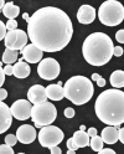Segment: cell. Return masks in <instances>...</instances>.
Returning a JSON list of instances; mask_svg holds the SVG:
<instances>
[{
    "label": "cell",
    "instance_id": "30",
    "mask_svg": "<svg viewBox=\"0 0 124 154\" xmlns=\"http://www.w3.org/2000/svg\"><path fill=\"white\" fill-rule=\"evenodd\" d=\"M116 38L119 44H123L124 42V30H119L117 34H116Z\"/></svg>",
    "mask_w": 124,
    "mask_h": 154
},
{
    "label": "cell",
    "instance_id": "5",
    "mask_svg": "<svg viewBox=\"0 0 124 154\" xmlns=\"http://www.w3.org/2000/svg\"><path fill=\"white\" fill-rule=\"evenodd\" d=\"M98 19L106 26H117L124 20V8L117 0H107L98 9Z\"/></svg>",
    "mask_w": 124,
    "mask_h": 154
},
{
    "label": "cell",
    "instance_id": "10",
    "mask_svg": "<svg viewBox=\"0 0 124 154\" xmlns=\"http://www.w3.org/2000/svg\"><path fill=\"white\" fill-rule=\"evenodd\" d=\"M31 103L30 101H26V100H17L15 101L11 107H10V111H11V114L13 117L19 119V121H25V119H29L31 116Z\"/></svg>",
    "mask_w": 124,
    "mask_h": 154
},
{
    "label": "cell",
    "instance_id": "18",
    "mask_svg": "<svg viewBox=\"0 0 124 154\" xmlns=\"http://www.w3.org/2000/svg\"><path fill=\"white\" fill-rule=\"evenodd\" d=\"M31 73V67L24 61H17L13 66V75L17 79H26Z\"/></svg>",
    "mask_w": 124,
    "mask_h": 154
},
{
    "label": "cell",
    "instance_id": "14",
    "mask_svg": "<svg viewBox=\"0 0 124 154\" xmlns=\"http://www.w3.org/2000/svg\"><path fill=\"white\" fill-rule=\"evenodd\" d=\"M13 123V114L10 107L0 101V134L6 132Z\"/></svg>",
    "mask_w": 124,
    "mask_h": 154
},
{
    "label": "cell",
    "instance_id": "9",
    "mask_svg": "<svg viewBox=\"0 0 124 154\" xmlns=\"http://www.w3.org/2000/svg\"><path fill=\"white\" fill-rule=\"evenodd\" d=\"M27 34L24 30H10L6 32L4 38V44L6 49L15 50V51H23V49L27 45Z\"/></svg>",
    "mask_w": 124,
    "mask_h": 154
},
{
    "label": "cell",
    "instance_id": "4",
    "mask_svg": "<svg viewBox=\"0 0 124 154\" xmlns=\"http://www.w3.org/2000/svg\"><path fill=\"white\" fill-rule=\"evenodd\" d=\"M94 93L93 83L84 76H73L66 81L63 96L76 106H82L91 101Z\"/></svg>",
    "mask_w": 124,
    "mask_h": 154
},
{
    "label": "cell",
    "instance_id": "17",
    "mask_svg": "<svg viewBox=\"0 0 124 154\" xmlns=\"http://www.w3.org/2000/svg\"><path fill=\"white\" fill-rule=\"evenodd\" d=\"M118 128L117 127H113V126H108L106 127L102 133H101V138L103 140V143H107V144H114L118 142Z\"/></svg>",
    "mask_w": 124,
    "mask_h": 154
},
{
    "label": "cell",
    "instance_id": "42",
    "mask_svg": "<svg viewBox=\"0 0 124 154\" xmlns=\"http://www.w3.org/2000/svg\"><path fill=\"white\" fill-rule=\"evenodd\" d=\"M23 17L25 19L26 21H29V14H27V13H24V14H23Z\"/></svg>",
    "mask_w": 124,
    "mask_h": 154
},
{
    "label": "cell",
    "instance_id": "32",
    "mask_svg": "<svg viewBox=\"0 0 124 154\" xmlns=\"http://www.w3.org/2000/svg\"><path fill=\"white\" fill-rule=\"evenodd\" d=\"M5 76H11L13 75V65H6L5 67H3Z\"/></svg>",
    "mask_w": 124,
    "mask_h": 154
},
{
    "label": "cell",
    "instance_id": "25",
    "mask_svg": "<svg viewBox=\"0 0 124 154\" xmlns=\"http://www.w3.org/2000/svg\"><path fill=\"white\" fill-rule=\"evenodd\" d=\"M0 154H14V149L8 144H0Z\"/></svg>",
    "mask_w": 124,
    "mask_h": 154
},
{
    "label": "cell",
    "instance_id": "8",
    "mask_svg": "<svg viewBox=\"0 0 124 154\" xmlns=\"http://www.w3.org/2000/svg\"><path fill=\"white\" fill-rule=\"evenodd\" d=\"M61 71V66L55 59L47 57V59H42L37 66V73L41 79L46 81H51L59 77Z\"/></svg>",
    "mask_w": 124,
    "mask_h": 154
},
{
    "label": "cell",
    "instance_id": "19",
    "mask_svg": "<svg viewBox=\"0 0 124 154\" xmlns=\"http://www.w3.org/2000/svg\"><path fill=\"white\" fill-rule=\"evenodd\" d=\"M89 138L91 137L88 136V133L86 131H77V132H74L72 140L78 148H84L89 144Z\"/></svg>",
    "mask_w": 124,
    "mask_h": 154
},
{
    "label": "cell",
    "instance_id": "44",
    "mask_svg": "<svg viewBox=\"0 0 124 154\" xmlns=\"http://www.w3.org/2000/svg\"><path fill=\"white\" fill-rule=\"evenodd\" d=\"M67 153H68V154H74V153H76V150H74V149H68V150H67Z\"/></svg>",
    "mask_w": 124,
    "mask_h": 154
},
{
    "label": "cell",
    "instance_id": "22",
    "mask_svg": "<svg viewBox=\"0 0 124 154\" xmlns=\"http://www.w3.org/2000/svg\"><path fill=\"white\" fill-rule=\"evenodd\" d=\"M17 51L15 50H10V49H6L3 54V62L6 65H11L14 62H17Z\"/></svg>",
    "mask_w": 124,
    "mask_h": 154
},
{
    "label": "cell",
    "instance_id": "15",
    "mask_svg": "<svg viewBox=\"0 0 124 154\" xmlns=\"http://www.w3.org/2000/svg\"><path fill=\"white\" fill-rule=\"evenodd\" d=\"M96 9L91 5H82L78 9V13H77V20L78 23L83 24V25H88L92 24L96 19Z\"/></svg>",
    "mask_w": 124,
    "mask_h": 154
},
{
    "label": "cell",
    "instance_id": "34",
    "mask_svg": "<svg viewBox=\"0 0 124 154\" xmlns=\"http://www.w3.org/2000/svg\"><path fill=\"white\" fill-rule=\"evenodd\" d=\"M67 148H68V149H74V150H76V149H78V147L73 143L72 138H70V139L67 140Z\"/></svg>",
    "mask_w": 124,
    "mask_h": 154
},
{
    "label": "cell",
    "instance_id": "37",
    "mask_svg": "<svg viewBox=\"0 0 124 154\" xmlns=\"http://www.w3.org/2000/svg\"><path fill=\"white\" fill-rule=\"evenodd\" d=\"M50 149H51V154H61V153H62L61 148L57 147V146H55V147H52V148H50Z\"/></svg>",
    "mask_w": 124,
    "mask_h": 154
},
{
    "label": "cell",
    "instance_id": "39",
    "mask_svg": "<svg viewBox=\"0 0 124 154\" xmlns=\"http://www.w3.org/2000/svg\"><path fill=\"white\" fill-rule=\"evenodd\" d=\"M87 133H88L89 137H94V136H97V129L96 128H88Z\"/></svg>",
    "mask_w": 124,
    "mask_h": 154
},
{
    "label": "cell",
    "instance_id": "7",
    "mask_svg": "<svg viewBox=\"0 0 124 154\" xmlns=\"http://www.w3.org/2000/svg\"><path fill=\"white\" fill-rule=\"evenodd\" d=\"M37 138H39L41 147L52 148L55 146H59L63 140L65 134L59 127L49 124V126H44L40 128V133L37 136Z\"/></svg>",
    "mask_w": 124,
    "mask_h": 154
},
{
    "label": "cell",
    "instance_id": "2",
    "mask_svg": "<svg viewBox=\"0 0 124 154\" xmlns=\"http://www.w3.org/2000/svg\"><path fill=\"white\" fill-rule=\"evenodd\" d=\"M96 114L107 126L117 127L124 122V92L119 88L103 91L94 103Z\"/></svg>",
    "mask_w": 124,
    "mask_h": 154
},
{
    "label": "cell",
    "instance_id": "33",
    "mask_svg": "<svg viewBox=\"0 0 124 154\" xmlns=\"http://www.w3.org/2000/svg\"><path fill=\"white\" fill-rule=\"evenodd\" d=\"M99 154H116V152H114L113 149H110V148H102L99 152H98Z\"/></svg>",
    "mask_w": 124,
    "mask_h": 154
},
{
    "label": "cell",
    "instance_id": "16",
    "mask_svg": "<svg viewBox=\"0 0 124 154\" xmlns=\"http://www.w3.org/2000/svg\"><path fill=\"white\" fill-rule=\"evenodd\" d=\"M46 96L47 98H50L51 101H61L65 98L63 96V87H62V82L60 81L59 83H53L46 87Z\"/></svg>",
    "mask_w": 124,
    "mask_h": 154
},
{
    "label": "cell",
    "instance_id": "38",
    "mask_svg": "<svg viewBox=\"0 0 124 154\" xmlns=\"http://www.w3.org/2000/svg\"><path fill=\"white\" fill-rule=\"evenodd\" d=\"M96 82H97V85H98V87H104V86H106V80H104L102 76L99 77V79H98Z\"/></svg>",
    "mask_w": 124,
    "mask_h": 154
},
{
    "label": "cell",
    "instance_id": "35",
    "mask_svg": "<svg viewBox=\"0 0 124 154\" xmlns=\"http://www.w3.org/2000/svg\"><path fill=\"white\" fill-rule=\"evenodd\" d=\"M118 139L120 140V143H124V129L123 128H118Z\"/></svg>",
    "mask_w": 124,
    "mask_h": 154
},
{
    "label": "cell",
    "instance_id": "27",
    "mask_svg": "<svg viewBox=\"0 0 124 154\" xmlns=\"http://www.w3.org/2000/svg\"><path fill=\"white\" fill-rule=\"evenodd\" d=\"M6 26H5V24L0 20V41L3 40V38H5V36H6Z\"/></svg>",
    "mask_w": 124,
    "mask_h": 154
},
{
    "label": "cell",
    "instance_id": "31",
    "mask_svg": "<svg viewBox=\"0 0 124 154\" xmlns=\"http://www.w3.org/2000/svg\"><path fill=\"white\" fill-rule=\"evenodd\" d=\"M113 55L117 56V57L122 56V55H123V49H122L120 46H114V47H113Z\"/></svg>",
    "mask_w": 124,
    "mask_h": 154
},
{
    "label": "cell",
    "instance_id": "29",
    "mask_svg": "<svg viewBox=\"0 0 124 154\" xmlns=\"http://www.w3.org/2000/svg\"><path fill=\"white\" fill-rule=\"evenodd\" d=\"M4 82H5V73L3 70V62H0V88H2Z\"/></svg>",
    "mask_w": 124,
    "mask_h": 154
},
{
    "label": "cell",
    "instance_id": "21",
    "mask_svg": "<svg viewBox=\"0 0 124 154\" xmlns=\"http://www.w3.org/2000/svg\"><path fill=\"white\" fill-rule=\"evenodd\" d=\"M109 82L112 85V87L122 88L124 86V72L122 70H116L114 72H112L109 77Z\"/></svg>",
    "mask_w": 124,
    "mask_h": 154
},
{
    "label": "cell",
    "instance_id": "1",
    "mask_svg": "<svg viewBox=\"0 0 124 154\" xmlns=\"http://www.w3.org/2000/svg\"><path fill=\"white\" fill-rule=\"evenodd\" d=\"M26 34L31 44L42 52H57L70 44L73 25L60 8L45 6L29 17Z\"/></svg>",
    "mask_w": 124,
    "mask_h": 154
},
{
    "label": "cell",
    "instance_id": "12",
    "mask_svg": "<svg viewBox=\"0 0 124 154\" xmlns=\"http://www.w3.org/2000/svg\"><path fill=\"white\" fill-rule=\"evenodd\" d=\"M20 52L23 55V59L25 61H27L29 63H37V62H40L44 57V52L40 49H37L32 44L26 45L23 49V51H20Z\"/></svg>",
    "mask_w": 124,
    "mask_h": 154
},
{
    "label": "cell",
    "instance_id": "13",
    "mask_svg": "<svg viewBox=\"0 0 124 154\" xmlns=\"http://www.w3.org/2000/svg\"><path fill=\"white\" fill-rule=\"evenodd\" d=\"M27 100L32 104L46 102L49 100L46 96V87H44L41 85H34L32 87H30V90L27 91Z\"/></svg>",
    "mask_w": 124,
    "mask_h": 154
},
{
    "label": "cell",
    "instance_id": "3",
    "mask_svg": "<svg viewBox=\"0 0 124 154\" xmlns=\"http://www.w3.org/2000/svg\"><path fill=\"white\" fill-rule=\"evenodd\" d=\"M113 41L104 32H93L86 37L82 45L84 60L92 66H103L110 61L113 56Z\"/></svg>",
    "mask_w": 124,
    "mask_h": 154
},
{
    "label": "cell",
    "instance_id": "43",
    "mask_svg": "<svg viewBox=\"0 0 124 154\" xmlns=\"http://www.w3.org/2000/svg\"><path fill=\"white\" fill-rule=\"evenodd\" d=\"M34 123H35V124H34V127H35V128H39V129H40V128L42 127V126H40L39 123H36V122H34Z\"/></svg>",
    "mask_w": 124,
    "mask_h": 154
},
{
    "label": "cell",
    "instance_id": "40",
    "mask_svg": "<svg viewBox=\"0 0 124 154\" xmlns=\"http://www.w3.org/2000/svg\"><path fill=\"white\" fill-rule=\"evenodd\" d=\"M99 77H101V76H99L98 73H93V75H92V81H97Z\"/></svg>",
    "mask_w": 124,
    "mask_h": 154
},
{
    "label": "cell",
    "instance_id": "26",
    "mask_svg": "<svg viewBox=\"0 0 124 154\" xmlns=\"http://www.w3.org/2000/svg\"><path fill=\"white\" fill-rule=\"evenodd\" d=\"M5 26H6V30H16V27H17V23H16V20H9L6 24H5Z\"/></svg>",
    "mask_w": 124,
    "mask_h": 154
},
{
    "label": "cell",
    "instance_id": "24",
    "mask_svg": "<svg viewBox=\"0 0 124 154\" xmlns=\"http://www.w3.org/2000/svg\"><path fill=\"white\" fill-rule=\"evenodd\" d=\"M16 143H17V137H16V134H8V136L5 137V144H8V146L14 147Z\"/></svg>",
    "mask_w": 124,
    "mask_h": 154
},
{
    "label": "cell",
    "instance_id": "23",
    "mask_svg": "<svg viewBox=\"0 0 124 154\" xmlns=\"http://www.w3.org/2000/svg\"><path fill=\"white\" fill-rule=\"evenodd\" d=\"M103 140H102V138L101 137H98V136H94V137H91V139H89V146H91V148L94 150V152H99L102 148H103Z\"/></svg>",
    "mask_w": 124,
    "mask_h": 154
},
{
    "label": "cell",
    "instance_id": "20",
    "mask_svg": "<svg viewBox=\"0 0 124 154\" xmlns=\"http://www.w3.org/2000/svg\"><path fill=\"white\" fill-rule=\"evenodd\" d=\"M2 11H3L4 16L8 17L9 20H15V17H17L19 13H20V8L10 2V3H5Z\"/></svg>",
    "mask_w": 124,
    "mask_h": 154
},
{
    "label": "cell",
    "instance_id": "28",
    "mask_svg": "<svg viewBox=\"0 0 124 154\" xmlns=\"http://www.w3.org/2000/svg\"><path fill=\"white\" fill-rule=\"evenodd\" d=\"M65 117H67V118H73L74 117V114H76V112H74V109L73 108H66L65 109Z\"/></svg>",
    "mask_w": 124,
    "mask_h": 154
},
{
    "label": "cell",
    "instance_id": "11",
    "mask_svg": "<svg viewBox=\"0 0 124 154\" xmlns=\"http://www.w3.org/2000/svg\"><path fill=\"white\" fill-rule=\"evenodd\" d=\"M16 137H17V140L20 143L30 144L37 138V134H36L35 127L30 126V124H24V126H20L17 128Z\"/></svg>",
    "mask_w": 124,
    "mask_h": 154
},
{
    "label": "cell",
    "instance_id": "41",
    "mask_svg": "<svg viewBox=\"0 0 124 154\" xmlns=\"http://www.w3.org/2000/svg\"><path fill=\"white\" fill-rule=\"evenodd\" d=\"M4 5H5V2H4V0H0V10H3Z\"/></svg>",
    "mask_w": 124,
    "mask_h": 154
},
{
    "label": "cell",
    "instance_id": "6",
    "mask_svg": "<svg viewBox=\"0 0 124 154\" xmlns=\"http://www.w3.org/2000/svg\"><path fill=\"white\" fill-rule=\"evenodd\" d=\"M57 117V109L56 107L50 103L49 101L42 102V103H37L34 104L31 107V116L30 118L39 123L40 126H49V124L53 123Z\"/></svg>",
    "mask_w": 124,
    "mask_h": 154
},
{
    "label": "cell",
    "instance_id": "36",
    "mask_svg": "<svg viewBox=\"0 0 124 154\" xmlns=\"http://www.w3.org/2000/svg\"><path fill=\"white\" fill-rule=\"evenodd\" d=\"M8 97V91L4 88H0V101H4Z\"/></svg>",
    "mask_w": 124,
    "mask_h": 154
},
{
    "label": "cell",
    "instance_id": "45",
    "mask_svg": "<svg viewBox=\"0 0 124 154\" xmlns=\"http://www.w3.org/2000/svg\"><path fill=\"white\" fill-rule=\"evenodd\" d=\"M80 131H87V127H86V126H81L80 127Z\"/></svg>",
    "mask_w": 124,
    "mask_h": 154
}]
</instances>
